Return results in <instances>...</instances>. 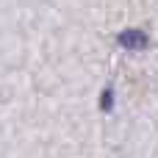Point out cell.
<instances>
[{
  "instance_id": "cell-2",
  "label": "cell",
  "mask_w": 158,
  "mask_h": 158,
  "mask_svg": "<svg viewBox=\"0 0 158 158\" xmlns=\"http://www.w3.org/2000/svg\"><path fill=\"white\" fill-rule=\"evenodd\" d=\"M100 108H103L106 114L114 111V86H106V89H103V94H100Z\"/></svg>"
},
{
  "instance_id": "cell-1",
  "label": "cell",
  "mask_w": 158,
  "mask_h": 158,
  "mask_svg": "<svg viewBox=\"0 0 158 158\" xmlns=\"http://www.w3.org/2000/svg\"><path fill=\"white\" fill-rule=\"evenodd\" d=\"M117 42H119V47H125V50H144V47L150 44L147 33L139 31V28H128V31H122V33L117 36Z\"/></svg>"
}]
</instances>
